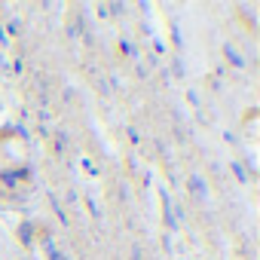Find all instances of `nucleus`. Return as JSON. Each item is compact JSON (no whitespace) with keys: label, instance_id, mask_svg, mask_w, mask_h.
Here are the masks:
<instances>
[{"label":"nucleus","instance_id":"2","mask_svg":"<svg viewBox=\"0 0 260 260\" xmlns=\"http://www.w3.org/2000/svg\"><path fill=\"white\" fill-rule=\"evenodd\" d=\"M46 248H49V257H52V260H61V254H58V251L52 248V242H46Z\"/></svg>","mask_w":260,"mask_h":260},{"label":"nucleus","instance_id":"1","mask_svg":"<svg viewBox=\"0 0 260 260\" xmlns=\"http://www.w3.org/2000/svg\"><path fill=\"white\" fill-rule=\"evenodd\" d=\"M226 55H230V58H233V61H236V64H242V55H239V52H236V49H233V46H226Z\"/></svg>","mask_w":260,"mask_h":260}]
</instances>
